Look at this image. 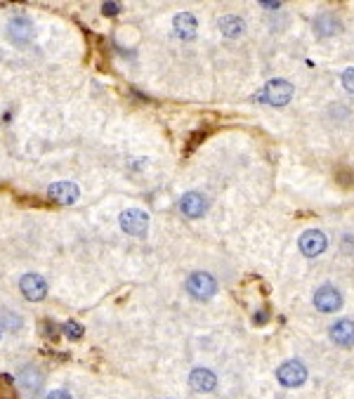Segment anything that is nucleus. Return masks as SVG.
Here are the masks:
<instances>
[{"instance_id": "nucleus-1", "label": "nucleus", "mask_w": 354, "mask_h": 399, "mask_svg": "<svg viewBox=\"0 0 354 399\" xmlns=\"http://www.w3.org/2000/svg\"><path fill=\"white\" fill-rule=\"evenodd\" d=\"M291 97H293V85L288 81H281V78H274V81L267 83L253 99H257V102H267L272 106H283V104H288Z\"/></svg>"}, {"instance_id": "nucleus-2", "label": "nucleus", "mask_w": 354, "mask_h": 399, "mask_svg": "<svg viewBox=\"0 0 354 399\" xmlns=\"http://www.w3.org/2000/svg\"><path fill=\"white\" fill-rule=\"evenodd\" d=\"M187 291H189V295L196 298V300H208V298L215 295L217 281L208 272H194L187 279Z\"/></svg>"}, {"instance_id": "nucleus-3", "label": "nucleus", "mask_w": 354, "mask_h": 399, "mask_svg": "<svg viewBox=\"0 0 354 399\" xmlns=\"http://www.w3.org/2000/svg\"><path fill=\"white\" fill-rule=\"evenodd\" d=\"M121 230L130 237H144L149 230V215L139 208H128L121 213Z\"/></svg>"}, {"instance_id": "nucleus-4", "label": "nucleus", "mask_w": 354, "mask_h": 399, "mask_svg": "<svg viewBox=\"0 0 354 399\" xmlns=\"http://www.w3.org/2000/svg\"><path fill=\"white\" fill-rule=\"evenodd\" d=\"M276 378H279L281 385H286V387H298V385H303V383L307 380V369H305V364L303 361H298V359L283 361V364L279 366V371H276Z\"/></svg>"}, {"instance_id": "nucleus-5", "label": "nucleus", "mask_w": 354, "mask_h": 399, "mask_svg": "<svg viewBox=\"0 0 354 399\" xmlns=\"http://www.w3.org/2000/svg\"><path fill=\"white\" fill-rule=\"evenodd\" d=\"M314 307L319 312H335L342 307V295L338 293L335 286L324 284L321 289H316V293H314Z\"/></svg>"}, {"instance_id": "nucleus-6", "label": "nucleus", "mask_w": 354, "mask_h": 399, "mask_svg": "<svg viewBox=\"0 0 354 399\" xmlns=\"http://www.w3.org/2000/svg\"><path fill=\"white\" fill-rule=\"evenodd\" d=\"M19 289L26 300H31V302H38L47 295V284L40 274H24L19 281Z\"/></svg>"}, {"instance_id": "nucleus-7", "label": "nucleus", "mask_w": 354, "mask_h": 399, "mask_svg": "<svg viewBox=\"0 0 354 399\" xmlns=\"http://www.w3.org/2000/svg\"><path fill=\"white\" fill-rule=\"evenodd\" d=\"M8 36H10V40H14L17 45H26V43H31V38L36 36V29L29 17H14L8 24Z\"/></svg>"}, {"instance_id": "nucleus-8", "label": "nucleus", "mask_w": 354, "mask_h": 399, "mask_svg": "<svg viewBox=\"0 0 354 399\" xmlns=\"http://www.w3.org/2000/svg\"><path fill=\"white\" fill-rule=\"evenodd\" d=\"M78 187L73 182H55L47 187V196H50L55 204H62V206H71L78 201Z\"/></svg>"}, {"instance_id": "nucleus-9", "label": "nucleus", "mask_w": 354, "mask_h": 399, "mask_svg": "<svg viewBox=\"0 0 354 399\" xmlns=\"http://www.w3.org/2000/svg\"><path fill=\"white\" fill-rule=\"evenodd\" d=\"M300 251L307 255V258L321 255L326 251V234L319 230H307L300 237Z\"/></svg>"}, {"instance_id": "nucleus-10", "label": "nucleus", "mask_w": 354, "mask_h": 399, "mask_svg": "<svg viewBox=\"0 0 354 399\" xmlns=\"http://www.w3.org/2000/svg\"><path fill=\"white\" fill-rule=\"evenodd\" d=\"M329 336L335 345H340V348H352L354 345V322H350V319H340V322H335L333 326H331Z\"/></svg>"}, {"instance_id": "nucleus-11", "label": "nucleus", "mask_w": 354, "mask_h": 399, "mask_svg": "<svg viewBox=\"0 0 354 399\" xmlns=\"http://www.w3.org/2000/svg\"><path fill=\"white\" fill-rule=\"evenodd\" d=\"M17 383L21 385V390H24L26 395H36V392L43 387L40 369H36V366H24V369L19 371V376H17Z\"/></svg>"}, {"instance_id": "nucleus-12", "label": "nucleus", "mask_w": 354, "mask_h": 399, "mask_svg": "<svg viewBox=\"0 0 354 399\" xmlns=\"http://www.w3.org/2000/svg\"><path fill=\"white\" fill-rule=\"evenodd\" d=\"M180 208H182V213H185L187 217H201L203 213H206L208 204H206V199L198 194V191H189V194L182 196Z\"/></svg>"}, {"instance_id": "nucleus-13", "label": "nucleus", "mask_w": 354, "mask_h": 399, "mask_svg": "<svg viewBox=\"0 0 354 399\" xmlns=\"http://www.w3.org/2000/svg\"><path fill=\"white\" fill-rule=\"evenodd\" d=\"M189 385H191V390H196V392H211V390H215L217 378H215V374L208 369H194L189 376Z\"/></svg>"}, {"instance_id": "nucleus-14", "label": "nucleus", "mask_w": 354, "mask_h": 399, "mask_svg": "<svg viewBox=\"0 0 354 399\" xmlns=\"http://www.w3.org/2000/svg\"><path fill=\"white\" fill-rule=\"evenodd\" d=\"M340 19L335 17V14H329V12H324V14H319L314 21V31H316V36H321V38H331V36H335V34H340Z\"/></svg>"}, {"instance_id": "nucleus-15", "label": "nucleus", "mask_w": 354, "mask_h": 399, "mask_svg": "<svg viewBox=\"0 0 354 399\" xmlns=\"http://www.w3.org/2000/svg\"><path fill=\"white\" fill-rule=\"evenodd\" d=\"M173 26H175V34L185 40H191L196 36V19H194V14H189V12L175 14Z\"/></svg>"}, {"instance_id": "nucleus-16", "label": "nucleus", "mask_w": 354, "mask_h": 399, "mask_svg": "<svg viewBox=\"0 0 354 399\" xmlns=\"http://www.w3.org/2000/svg\"><path fill=\"white\" fill-rule=\"evenodd\" d=\"M220 31H222L227 38H236V36H241L246 31V24L241 17H236V14H224L222 19H220Z\"/></svg>"}, {"instance_id": "nucleus-17", "label": "nucleus", "mask_w": 354, "mask_h": 399, "mask_svg": "<svg viewBox=\"0 0 354 399\" xmlns=\"http://www.w3.org/2000/svg\"><path fill=\"white\" fill-rule=\"evenodd\" d=\"M0 326L8 328V331H19V328H21V317L14 315V312H10V310H3V312H0Z\"/></svg>"}, {"instance_id": "nucleus-18", "label": "nucleus", "mask_w": 354, "mask_h": 399, "mask_svg": "<svg viewBox=\"0 0 354 399\" xmlns=\"http://www.w3.org/2000/svg\"><path fill=\"white\" fill-rule=\"evenodd\" d=\"M64 336H67V338H71V340H80V338H83V326H80V324L78 322H67V324H64Z\"/></svg>"}, {"instance_id": "nucleus-19", "label": "nucleus", "mask_w": 354, "mask_h": 399, "mask_svg": "<svg viewBox=\"0 0 354 399\" xmlns=\"http://www.w3.org/2000/svg\"><path fill=\"white\" fill-rule=\"evenodd\" d=\"M342 85H345L347 93L354 95V69H347V71L342 73Z\"/></svg>"}, {"instance_id": "nucleus-20", "label": "nucleus", "mask_w": 354, "mask_h": 399, "mask_svg": "<svg viewBox=\"0 0 354 399\" xmlns=\"http://www.w3.org/2000/svg\"><path fill=\"white\" fill-rule=\"evenodd\" d=\"M104 14H118L121 12V8H118V3H104Z\"/></svg>"}, {"instance_id": "nucleus-21", "label": "nucleus", "mask_w": 354, "mask_h": 399, "mask_svg": "<svg viewBox=\"0 0 354 399\" xmlns=\"http://www.w3.org/2000/svg\"><path fill=\"white\" fill-rule=\"evenodd\" d=\"M45 399H71V395L69 392H64V390H55V392H50Z\"/></svg>"}, {"instance_id": "nucleus-22", "label": "nucleus", "mask_w": 354, "mask_h": 399, "mask_svg": "<svg viewBox=\"0 0 354 399\" xmlns=\"http://www.w3.org/2000/svg\"><path fill=\"white\" fill-rule=\"evenodd\" d=\"M253 319H255V324H265L267 319H270V312H267V310H262V312H257V315H255Z\"/></svg>"}, {"instance_id": "nucleus-23", "label": "nucleus", "mask_w": 354, "mask_h": 399, "mask_svg": "<svg viewBox=\"0 0 354 399\" xmlns=\"http://www.w3.org/2000/svg\"><path fill=\"white\" fill-rule=\"evenodd\" d=\"M260 5H265V8H270V10H274V8H279L281 3H276V0H262Z\"/></svg>"}]
</instances>
